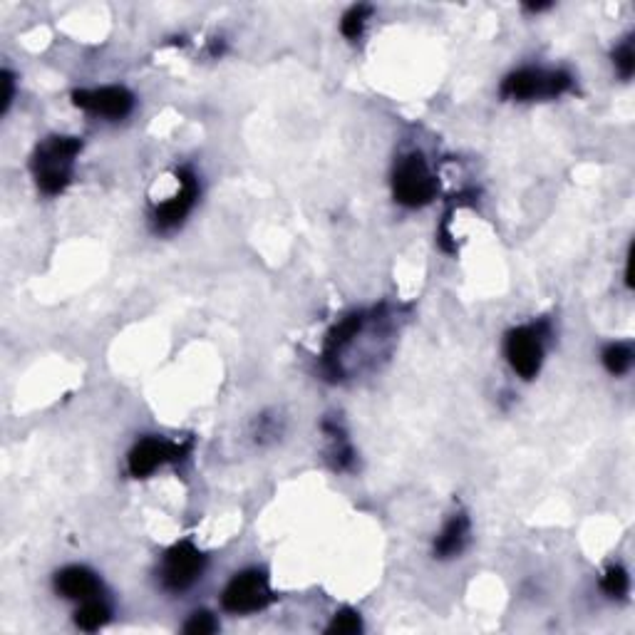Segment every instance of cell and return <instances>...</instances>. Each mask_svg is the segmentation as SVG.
<instances>
[{
    "label": "cell",
    "instance_id": "cell-13",
    "mask_svg": "<svg viewBox=\"0 0 635 635\" xmlns=\"http://www.w3.org/2000/svg\"><path fill=\"white\" fill-rule=\"evenodd\" d=\"M603 365L611 375H626L633 365L631 343H611L603 350Z\"/></svg>",
    "mask_w": 635,
    "mask_h": 635
},
{
    "label": "cell",
    "instance_id": "cell-14",
    "mask_svg": "<svg viewBox=\"0 0 635 635\" xmlns=\"http://www.w3.org/2000/svg\"><path fill=\"white\" fill-rule=\"evenodd\" d=\"M370 13H373L370 5H353V8L343 15V23H340V30H343L345 38L358 40L360 35H363L365 20L370 18Z\"/></svg>",
    "mask_w": 635,
    "mask_h": 635
},
{
    "label": "cell",
    "instance_id": "cell-1",
    "mask_svg": "<svg viewBox=\"0 0 635 635\" xmlns=\"http://www.w3.org/2000/svg\"><path fill=\"white\" fill-rule=\"evenodd\" d=\"M80 149L82 142L77 137H50L38 144L33 154V174L43 194H63L72 179V162Z\"/></svg>",
    "mask_w": 635,
    "mask_h": 635
},
{
    "label": "cell",
    "instance_id": "cell-19",
    "mask_svg": "<svg viewBox=\"0 0 635 635\" xmlns=\"http://www.w3.org/2000/svg\"><path fill=\"white\" fill-rule=\"evenodd\" d=\"M0 85H3V105H0V112H8L10 102H13V95H15V80L8 70L0 75Z\"/></svg>",
    "mask_w": 635,
    "mask_h": 635
},
{
    "label": "cell",
    "instance_id": "cell-7",
    "mask_svg": "<svg viewBox=\"0 0 635 635\" xmlns=\"http://www.w3.org/2000/svg\"><path fill=\"white\" fill-rule=\"evenodd\" d=\"M204 571V554L191 541H179L164 554L162 583L167 591H187Z\"/></svg>",
    "mask_w": 635,
    "mask_h": 635
},
{
    "label": "cell",
    "instance_id": "cell-4",
    "mask_svg": "<svg viewBox=\"0 0 635 635\" xmlns=\"http://www.w3.org/2000/svg\"><path fill=\"white\" fill-rule=\"evenodd\" d=\"M549 335L546 323H534V325H521L514 328L507 335V343H504V353L511 368L521 375L524 380L536 378V373L541 370L544 363V338Z\"/></svg>",
    "mask_w": 635,
    "mask_h": 635
},
{
    "label": "cell",
    "instance_id": "cell-11",
    "mask_svg": "<svg viewBox=\"0 0 635 635\" xmlns=\"http://www.w3.org/2000/svg\"><path fill=\"white\" fill-rule=\"evenodd\" d=\"M469 541V519L464 514H454L447 521L442 534L435 541V556L437 559H454L464 551Z\"/></svg>",
    "mask_w": 635,
    "mask_h": 635
},
{
    "label": "cell",
    "instance_id": "cell-5",
    "mask_svg": "<svg viewBox=\"0 0 635 635\" xmlns=\"http://www.w3.org/2000/svg\"><path fill=\"white\" fill-rule=\"evenodd\" d=\"M273 598L276 596H273L266 573L249 569L231 578L229 586L224 588V596H221V606L229 613H256L271 606Z\"/></svg>",
    "mask_w": 635,
    "mask_h": 635
},
{
    "label": "cell",
    "instance_id": "cell-3",
    "mask_svg": "<svg viewBox=\"0 0 635 635\" xmlns=\"http://www.w3.org/2000/svg\"><path fill=\"white\" fill-rule=\"evenodd\" d=\"M573 85L571 75L564 70H541V67H524L511 72L502 82V97L507 100H541V97H559L569 92Z\"/></svg>",
    "mask_w": 635,
    "mask_h": 635
},
{
    "label": "cell",
    "instance_id": "cell-10",
    "mask_svg": "<svg viewBox=\"0 0 635 635\" xmlns=\"http://www.w3.org/2000/svg\"><path fill=\"white\" fill-rule=\"evenodd\" d=\"M55 591L70 601H87L100 593V581L85 566H67L55 576Z\"/></svg>",
    "mask_w": 635,
    "mask_h": 635
},
{
    "label": "cell",
    "instance_id": "cell-18",
    "mask_svg": "<svg viewBox=\"0 0 635 635\" xmlns=\"http://www.w3.org/2000/svg\"><path fill=\"white\" fill-rule=\"evenodd\" d=\"M216 631H219V623H216V618L206 611L194 613L187 621V626H184V633L189 635H209Z\"/></svg>",
    "mask_w": 635,
    "mask_h": 635
},
{
    "label": "cell",
    "instance_id": "cell-9",
    "mask_svg": "<svg viewBox=\"0 0 635 635\" xmlns=\"http://www.w3.org/2000/svg\"><path fill=\"white\" fill-rule=\"evenodd\" d=\"M179 191L169 201L154 209V229L172 231L182 224L199 199V182L191 169H179Z\"/></svg>",
    "mask_w": 635,
    "mask_h": 635
},
{
    "label": "cell",
    "instance_id": "cell-16",
    "mask_svg": "<svg viewBox=\"0 0 635 635\" xmlns=\"http://www.w3.org/2000/svg\"><path fill=\"white\" fill-rule=\"evenodd\" d=\"M601 586H603V591L608 593V596L623 598L628 593V586H631V581H628L626 569H621V566H611V569L606 571V576H603Z\"/></svg>",
    "mask_w": 635,
    "mask_h": 635
},
{
    "label": "cell",
    "instance_id": "cell-17",
    "mask_svg": "<svg viewBox=\"0 0 635 635\" xmlns=\"http://www.w3.org/2000/svg\"><path fill=\"white\" fill-rule=\"evenodd\" d=\"M613 63H616V70L621 72L623 80H628V77L633 75L635 53H633V40L631 38H628L626 43L621 45V48H616V53H613Z\"/></svg>",
    "mask_w": 635,
    "mask_h": 635
},
{
    "label": "cell",
    "instance_id": "cell-12",
    "mask_svg": "<svg viewBox=\"0 0 635 635\" xmlns=\"http://www.w3.org/2000/svg\"><path fill=\"white\" fill-rule=\"evenodd\" d=\"M107 621H110V608L97 598H87L80 611L75 613V623L82 631H100Z\"/></svg>",
    "mask_w": 635,
    "mask_h": 635
},
{
    "label": "cell",
    "instance_id": "cell-6",
    "mask_svg": "<svg viewBox=\"0 0 635 635\" xmlns=\"http://www.w3.org/2000/svg\"><path fill=\"white\" fill-rule=\"evenodd\" d=\"M189 442L187 445H177V442L159 440V437H144L137 445L132 447L127 459V469L134 479H144L152 472H157L162 464L167 462H182L189 454Z\"/></svg>",
    "mask_w": 635,
    "mask_h": 635
},
{
    "label": "cell",
    "instance_id": "cell-15",
    "mask_svg": "<svg viewBox=\"0 0 635 635\" xmlns=\"http://www.w3.org/2000/svg\"><path fill=\"white\" fill-rule=\"evenodd\" d=\"M360 631H363V621H360L358 613L350 611V608H343L340 613H335L333 623L328 626L330 635H353Z\"/></svg>",
    "mask_w": 635,
    "mask_h": 635
},
{
    "label": "cell",
    "instance_id": "cell-8",
    "mask_svg": "<svg viewBox=\"0 0 635 635\" xmlns=\"http://www.w3.org/2000/svg\"><path fill=\"white\" fill-rule=\"evenodd\" d=\"M72 102L80 110L92 112L97 117H107V120H122L132 112L134 97L125 87H100V90H75L72 92Z\"/></svg>",
    "mask_w": 635,
    "mask_h": 635
},
{
    "label": "cell",
    "instance_id": "cell-2",
    "mask_svg": "<svg viewBox=\"0 0 635 635\" xmlns=\"http://www.w3.org/2000/svg\"><path fill=\"white\" fill-rule=\"evenodd\" d=\"M392 194L402 206H427L437 196V179L422 154H407L397 162L392 174Z\"/></svg>",
    "mask_w": 635,
    "mask_h": 635
}]
</instances>
